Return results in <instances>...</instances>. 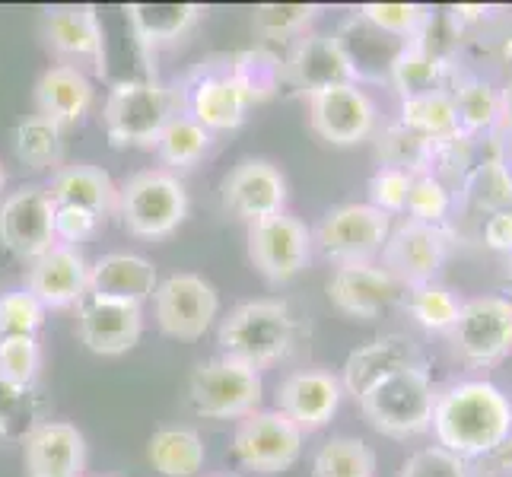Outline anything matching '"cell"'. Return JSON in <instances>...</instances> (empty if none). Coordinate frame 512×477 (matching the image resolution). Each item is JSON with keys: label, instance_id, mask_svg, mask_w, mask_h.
Listing matches in <instances>:
<instances>
[{"label": "cell", "instance_id": "1", "mask_svg": "<svg viewBox=\"0 0 512 477\" xmlns=\"http://www.w3.org/2000/svg\"><path fill=\"white\" fill-rule=\"evenodd\" d=\"M433 433L439 449L462 462L497 449L512 433V401L503 388L487 379H465L436 395Z\"/></svg>", "mask_w": 512, "mask_h": 477}, {"label": "cell", "instance_id": "2", "mask_svg": "<svg viewBox=\"0 0 512 477\" xmlns=\"http://www.w3.org/2000/svg\"><path fill=\"white\" fill-rule=\"evenodd\" d=\"M296 338V318L287 303L280 299H252L236 309L220 322L217 344L223 357L239 360L252 369H261L287 357Z\"/></svg>", "mask_w": 512, "mask_h": 477}, {"label": "cell", "instance_id": "3", "mask_svg": "<svg viewBox=\"0 0 512 477\" xmlns=\"http://www.w3.org/2000/svg\"><path fill=\"white\" fill-rule=\"evenodd\" d=\"M436 395L439 392L433 388L427 369L408 366L379 379L357 404L373 430L395 439H408L433 427Z\"/></svg>", "mask_w": 512, "mask_h": 477}, {"label": "cell", "instance_id": "4", "mask_svg": "<svg viewBox=\"0 0 512 477\" xmlns=\"http://www.w3.org/2000/svg\"><path fill=\"white\" fill-rule=\"evenodd\" d=\"M118 217L140 239H163L188 217V191L166 169H144L118 188Z\"/></svg>", "mask_w": 512, "mask_h": 477}, {"label": "cell", "instance_id": "5", "mask_svg": "<svg viewBox=\"0 0 512 477\" xmlns=\"http://www.w3.org/2000/svg\"><path fill=\"white\" fill-rule=\"evenodd\" d=\"M172 115V96L160 83L125 80L102 105V128L115 147H156Z\"/></svg>", "mask_w": 512, "mask_h": 477}, {"label": "cell", "instance_id": "6", "mask_svg": "<svg viewBox=\"0 0 512 477\" xmlns=\"http://www.w3.org/2000/svg\"><path fill=\"white\" fill-rule=\"evenodd\" d=\"M191 404L201 417L210 420H236L255 414L264 382L261 373L239 360L217 357L207 360L191 373Z\"/></svg>", "mask_w": 512, "mask_h": 477}, {"label": "cell", "instance_id": "7", "mask_svg": "<svg viewBox=\"0 0 512 477\" xmlns=\"http://www.w3.org/2000/svg\"><path fill=\"white\" fill-rule=\"evenodd\" d=\"M392 233V217L376 210L373 204H341L331 207L315 226V245L319 252L341 264H369Z\"/></svg>", "mask_w": 512, "mask_h": 477}, {"label": "cell", "instance_id": "8", "mask_svg": "<svg viewBox=\"0 0 512 477\" xmlns=\"http://www.w3.org/2000/svg\"><path fill=\"white\" fill-rule=\"evenodd\" d=\"M452 344L458 357L471 366H493L512 353V299L478 296L458 309L452 325Z\"/></svg>", "mask_w": 512, "mask_h": 477}, {"label": "cell", "instance_id": "9", "mask_svg": "<svg viewBox=\"0 0 512 477\" xmlns=\"http://www.w3.org/2000/svg\"><path fill=\"white\" fill-rule=\"evenodd\" d=\"M303 430L280 411H255L239 420L233 436V455L242 468L255 474H280L296 465L303 452Z\"/></svg>", "mask_w": 512, "mask_h": 477}, {"label": "cell", "instance_id": "10", "mask_svg": "<svg viewBox=\"0 0 512 477\" xmlns=\"http://www.w3.org/2000/svg\"><path fill=\"white\" fill-rule=\"evenodd\" d=\"M449 242L452 236L446 233V226L401 220L398 226H392V233H388L382 245V268L392 274L404 290L433 284L439 268H443L449 258Z\"/></svg>", "mask_w": 512, "mask_h": 477}, {"label": "cell", "instance_id": "11", "mask_svg": "<svg viewBox=\"0 0 512 477\" xmlns=\"http://www.w3.org/2000/svg\"><path fill=\"white\" fill-rule=\"evenodd\" d=\"M153 315L169 338L198 341L220 312L217 290L198 274H169L153 290Z\"/></svg>", "mask_w": 512, "mask_h": 477}, {"label": "cell", "instance_id": "12", "mask_svg": "<svg viewBox=\"0 0 512 477\" xmlns=\"http://www.w3.org/2000/svg\"><path fill=\"white\" fill-rule=\"evenodd\" d=\"M55 201L42 185H23L0 204V245L35 261L55 245Z\"/></svg>", "mask_w": 512, "mask_h": 477}, {"label": "cell", "instance_id": "13", "mask_svg": "<svg viewBox=\"0 0 512 477\" xmlns=\"http://www.w3.org/2000/svg\"><path fill=\"white\" fill-rule=\"evenodd\" d=\"M309 255H312L309 229L303 220L287 214V210L249 223V258L268 280L284 284V280L296 277L306 268Z\"/></svg>", "mask_w": 512, "mask_h": 477}, {"label": "cell", "instance_id": "14", "mask_svg": "<svg viewBox=\"0 0 512 477\" xmlns=\"http://www.w3.org/2000/svg\"><path fill=\"white\" fill-rule=\"evenodd\" d=\"M309 125L334 147H353L376 128V102L357 83L309 96Z\"/></svg>", "mask_w": 512, "mask_h": 477}, {"label": "cell", "instance_id": "15", "mask_svg": "<svg viewBox=\"0 0 512 477\" xmlns=\"http://www.w3.org/2000/svg\"><path fill=\"white\" fill-rule=\"evenodd\" d=\"M287 77L296 90L306 96L331 90V86H350L360 80L357 64L338 35H303L287 58Z\"/></svg>", "mask_w": 512, "mask_h": 477}, {"label": "cell", "instance_id": "16", "mask_svg": "<svg viewBox=\"0 0 512 477\" xmlns=\"http://www.w3.org/2000/svg\"><path fill=\"white\" fill-rule=\"evenodd\" d=\"M45 39L70 67L80 70V64H90L96 74H105V32L96 7L90 4L48 7Z\"/></svg>", "mask_w": 512, "mask_h": 477}, {"label": "cell", "instance_id": "17", "mask_svg": "<svg viewBox=\"0 0 512 477\" xmlns=\"http://www.w3.org/2000/svg\"><path fill=\"white\" fill-rule=\"evenodd\" d=\"M223 204L245 223L280 214L287 204V179L268 159H242L223 182Z\"/></svg>", "mask_w": 512, "mask_h": 477}, {"label": "cell", "instance_id": "18", "mask_svg": "<svg viewBox=\"0 0 512 477\" xmlns=\"http://www.w3.org/2000/svg\"><path fill=\"white\" fill-rule=\"evenodd\" d=\"M328 299L344 315L376 318L404 299V287L379 264H341L328 280Z\"/></svg>", "mask_w": 512, "mask_h": 477}, {"label": "cell", "instance_id": "19", "mask_svg": "<svg viewBox=\"0 0 512 477\" xmlns=\"http://www.w3.org/2000/svg\"><path fill=\"white\" fill-rule=\"evenodd\" d=\"M86 277H90V268H86L83 255L74 245L55 242L45 255L29 261L26 290L39 299L45 309H67L74 303H83Z\"/></svg>", "mask_w": 512, "mask_h": 477}, {"label": "cell", "instance_id": "20", "mask_svg": "<svg viewBox=\"0 0 512 477\" xmlns=\"http://www.w3.org/2000/svg\"><path fill=\"white\" fill-rule=\"evenodd\" d=\"M140 334H144V315L140 306L115 303V299L83 296L80 303V341L99 357H118L128 353Z\"/></svg>", "mask_w": 512, "mask_h": 477}, {"label": "cell", "instance_id": "21", "mask_svg": "<svg viewBox=\"0 0 512 477\" xmlns=\"http://www.w3.org/2000/svg\"><path fill=\"white\" fill-rule=\"evenodd\" d=\"M341 395L344 388L338 376L325 373V369H306V373H293L280 382L277 411L287 414L303 433H312L338 414Z\"/></svg>", "mask_w": 512, "mask_h": 477}, {"label": "cell", "instance_id": "22", "mask_svg": "<svg viewBox=\"0 0 512 477\" xmlns=\"http://www.w3.org/2000/svg\"><path fill=\"white\" fill-rule=\"evenodd\" d=\"M86 462L83 433L74 423L48 420L23 439V465L29 477H80Z\"/></svg>", "mask_w": 512, "mask_h": 477}, {"label": "cell", "instance_id": "23", "mask_svg": "<svg viewBox=\"0 0 512 477\" xmlns=\"http://www.w3.org/2000/svg\"><path fill=\"white\" fill-rule=\"evenodd\" d=\"M408 366H423L417 344L401 338V334H385V338H376L350 353L344 363L341 388L360 401L379 379L398 373V369H408Z\"/></svg>", "mask_w": 512, "mask_h": 477}, {"label": "cell", "instance_id": "24", "mask_svg": "<svg viewBox=\"0 0 512 477\" xmlns=\"http://www.w3.org/2000/svg\"><path fill=\"white\" fill-rule=\"evenodd\" d=\"M156 284H160V277H156V268L147 258L128 255V252H112V255H102L90 268V277H86V296L140 306L153 296Z\"/></svg>", "mask_w": 512, "mask_h": 477}, {"label": "cell", "instance_id": "25", "mask_svg": "<svg viewBox=\"0 0 512 477\" xmlns=\"http://www.w3.org/2000/svg\"><path fill=\"white\" fill-rule=\"evenodd\" d=\"M35 105L39 115L55 121L58 128L74 125L93 105V83L86 80L83 70L70 64H55L35 83Z\"/></svg>", "mask_w": 512, "mask_h": 477}, {"label": "cell", "instance_id": "26", "mask_svg": "<svg viewBox=\"0 0 512 477\" xmlns=\"http://www.w3.org/2000/svg\"><path fill=\"white\" fill-rule=\"evenodd\" d=\"M48 194L58 207H80L102 220L118 210V188L109 179V172H102L99 166H86V163L58 169L51 175Z\"/></svg>", "mask_w": 512, "mask_h": 477}, {"label": "cell", "instance_id": "27", "mask_svg": "<svg viewBox=\"0 0 512 477\" xmlns=\"http://www.w3.org/2000/svg\"><path fill=\"white\" fill-rule=\"evenodd\" d=\"M249 102V90L233 74H214L191 90V118L207 131H229L242 125Z\"/></svg>", "mask_w": 512, "mask_h": 477}, {"label": "cell", "instance_id": "28", "mask_svg": "<svg viewBox=\"0 0 512 477\" xmlns=\"http://www.w3.org/2000/svg\"><path fill=\"white\" fill-rule=\"evenodd\" d=\"M388 80H392V86L401 93V99L439 93L446 83V61L420 39L404 42L398 48V55L392 58V64H388Z\"/></svg>", "mask_w": 512, "mask_h": 477}, {"label": "cell", "instance_id": "29", "mask_svg": "<svg viewBox=\"0 0 512 477\" xmlns=\"http://www.w3.org/2000/svg\"><path fill=\"white\" fill-rule=\"evenodd\" d=\"M125 13H128L131 32L147 48H153V45H166L188 35L191 26L201 20L204 10L198 4H131Z\"/></svg>", "mask_w": 512, "mask_h": 477}, {"label": "cell", "instance_id": "30", "mask_svg": "<svg viewBox=\"0 0 512 477\" xmlns=\"http://www.w3.org/2000/svg\"><path fill=\"white\" fill-rule=\"evenodd\" d=\"M401 125L414 134H420L423 140H430L433 147H443L458 137H465L462 128H458L452 93H446V90L404 99L401 102Z\"/></svg>", "mask_w": 512, "mask_h": 477}, {"label": "cell", "instance_id": "31", "mask_svg": "<svg viewBox=\"0 0 512 477\" xmlns=\"http://www.w3.org/2000/svg\"><path fill=\"white\" fill-rule=\"evenodd\" d=\"M147 458L153 471L163 477H194L204 468V443L201 436L188 427H166L156 430L147 443Z\"/></svg>", "mask_w": 512, "mask_h": 477}, {"label": "cell", "instance_id": "32", "mask_svg": "<svg viewBox=\"0 0 512 477\" xmlns=\"http://www.w3.org/2000/svg\"><path fill=\"white\" fill-rule=\"evenodd\" d=\"M455 115L462 134H484L500 125V90L481 77H465L455 83Z\"/></svg>", "mask_w": 512, "mask_h": 477}, {"label": "cell", "instance_id": "33", "mask_svg": "<svg viewBox=\"0 0 512 477\" xmlns=\"http://www.w3.org/2000/svg\"><path fill=\"white\" fill-rule=\"evenodd\" d=\"M462 201L468 214H484V217L512 207V172L506 169L503 159H490V163L478 166L468 175Z\"/></svg>", "mask_w": 512, "mask_h": 477}, {"label": "cell", "instance_id": "34", "mask_svg": "<svg viewBox=\"0 0 512 477\" xmlns=\"http://www.w3.org/2000/svg\"><path fill=\"white\" fill-rule=\"evenodd\" d=\"M210 147V131L201 128L191 115H172L163 134L156 137V153L166 166L188 169L207 153Z\"/></svg>", "mask_w": 512, "mask_h": 477}, {"label": "cell", "instance_id": "35", "mask_svg": "<svg viewBox=\"0 0 512 477\" xmlns=\"http://www.w3.org/2000/svg\"><path fill=\"white\" fill-rule=\"evenodd\" d=\"M315 477H373L376 474V455L363 439L338 436L319 449L312 462Z\"/></svg>", "mask_w": 512, "mask_h": 477}, {"label": "cell", "instance_id": "36", "mask_svg": "<svg viewBox=\"0 0 512 477\" xmlns=\"http://www.w3.org/2000/svg\"><path fill=\"white\" fill-rule=\"evenodd\" d=\"M404 306L414 315V322L427 331H452L458 309H462V299H458L449 287L443 284H420L408 287L404 293Z\"/></svg>", "mask_w": 512, "mask_h": 477}, {"label": "cell", "instance_id": "37", "mask_svg": "<svg viewBox=\"0 0 512 477\" xmlns=\"http://www.w3.org/2000/svg\"><path fill=\"white\" fill-rule=\"evenodd\" d=\"M61 153L64 144H61V128L55 121L32 115L16 128V156L29 169H55L61 163Z\"/></svg>", "mask_w": 512, "mask_h": 477}, {"label": "cell", "instance_id": "38", "mask_svg": "<svg viewBox=\"0 0 512 477\" xmlns=\"http://www.w3.org/2000/svg\"><path fill=\"white\" fill-rule=\"evenodd\" d=\"M433 144L423 140L420 134L408 131L404 125L388 128L379 140V156H382V166H392L401 169L408 175H423V172H433Z\"/></svg>", "mask_w": 512, "mask_h": 477}, {"label": "cell", "instance_id": "39", "mask_svg": "<svg viewBox=\"0 0 512 477\" xmlns=\"http://www.w3.org/2000/svg\"><path fill=\"white\" fill-rule=\"evenodd\" d=\"M360 20L388 39L417 42L420 32L430 26V10L420 4H366L360 7Z\"/></svg>", "mask_w": 512, "mask_h": 477}, {"label": "cell", "instance_id": "40", "mask_svg": "<svg viewBox=\"0 0 512 477\" xmlns=\"http://www.w3.org/2000/svg\"><path fill=\"white\" fill-rule=\"evenodd\" d=\"M319 10L322 7L315 4H261L252 13V29L268 42L290 39V35L303 32L319 16Z\"/></svg>", "mask_w": 512, "mask_h": 477}, {"label": "cell", "instance_id": "41", "mask_svg": "<svg viewBox=\"0 0 512 477\" xmlns=\"http://www.w3.org/2000/svg\"><path fill=\"white\" fill-rule=\"evenodd\" d=\"M408 220L417 223H430V226H443L449 210H452V194L449 188L439 182V175L433 172H423L414 175L411 182V194H408Z\"/></svg>", "mask_w": 512, "mask_h": 477}, {"label": "cell", "instance_id": "42", "mask_svg": "<svg viewBox=\"0 0 512 477\" xmlns=\"http://www.w3.org/2000/svg\"><path fill=\"white\" fill-rule=\"evenodd\" d=\"M45 322V306L29 290L0 296V338H35Z\"/></svg>", "mask_w": 512, "mask_h": 477}, {"label": "cell", "instance_id": "43", "mask_svg": "<svg viewBox=\"0 0 512 477\" xmlns=\"http://www.w3.org/2000/svg\"><path fill=\"white\" fill-rule=\"evenodd\" d=\"M42 350L35 338H0V376L16 385H29L39 373Z\"/></svg>", "mask_w": 512, "mask_h": 477}, {"label": "cell", "instance_id": "44", "mask_svg": "<svg viewBox=\"0 0 512 477\" xmlns=\"http://www.w3.org/2000/svg\"><path fill=\"white\" fill-rule=\"evenodd\" d=\"M245 90H249V96L252 99H264V96H271L274 93V86H277V80H280V64H277V58H271V55H261V51H245V55H239L236 58V67L229 70Z\"/></svg>", "mask_w": 512, "mask_h": 477}, {"label": "cell", "instance_id": "45", "mask_svg": "<svg viewBox=\"0 0 512 477\" xmlns=\"http://www.w3.org/2000/svg\"><path fill=\"white\" fill-rule=\"evenodd\" d=\"M411 182H414V175L392 169V166H382L373 179H369V204L388 217L404 214V207H408V194H411Z\"/></svg>", "mask_w": 512, "mask_h": 477}, {"label": "cell", "instance_id": "46", "mask_svg": "<svg viewBox=\"0 0 512 477\" xmlns=\"http://www.w3.org/2000/svg\"><path fill=\"white\" fill-rule=\"evenodd\" d=\"M398 477H471V474H468V462H462V458L446 449L433 446V449L414 452L408 462H404Z\"/></svg>", "mask_w": 512, "mask_h": 477}, {"label": "cell", "instance_id": "47", "mask_svg": "<svg viewBox=\"0 0 512 477\" xmlns=\"http://www.w3.org/2000/svg\"><path fill=\"white\" fill-rule=\"evenodd\" d=\"M58 207V204H55ZM102 223V217L90 214V210L80 207H58L55 210V242L61 245H74L83 242L96 233V226Z\"/></svg>", "mask_w": 512, "mask_h": 477}, {"label": "cell", "instance_id": "48", "mask_svg": "<svg viewBox=\"0 0 512 477\" xmlns=\"http://www.w3.org/2000/svg\"><path fill=\"white\" fill-rule=\"evenodd\" d=\"M468 474L471 477H503V474H512V433L493 452H487L481 458H471Z\"/></svg>", "mask_w": 512, "mask_h": 477}, {"label": "cell", "instance_id": "49", "mask_svg": "<svg viewBox=\"0 0 512 477\" xmlns=\"http://www.w3.org/2000/svg\"><path fill=\"white\" fill-rule=\"evenodd\" d=\"M484 245L500 255H512V207L497 210L484 220Z\"/></svg>", "mask_w": 512, "mask_h": 477}, {"label": "cell", "instance_id": "50", "mask_svg": "<svg viewBox=\"0 0 512 477\" xmlns=\"http://www.w3.org/2000/svg\"><path fill=\"white\" fill-rule=\"evenodd\" d=\"M23 392H26L23 385H16L7 376H0V433L4 436L10 433V423L23 411V401H26Z\"/></svg>", "mask_w": 512, "mask_h": 477}, {"label": "cell", "instance_id": "51", "mask_svg": "<svg viewBox=\"0 0 512 477\" xmlns=\"http://www.w3.org/2000/svg\"><path fill=\"white\" fill-rule=\"evenodd\" d=\"M500 128L506 134H512V77L506 80V86L500 90Z\"/></svg>", "mask_w": 512, "mask_h": 477}, {"label": "cell", "instance_id": "52", "mask_svg": "<svg viewBox=\"0 0 512 477\" xmlns=\"http://www.w3.org/2000/svg\"><path fill=\"white\" fill-rule=\"evenodd\" d=\"M503 163H506V169L512 172V134H506V159H503Z\"/></svg>", "mask_w": 512, "mask_h": 477}, {"label": "cell", "instance_id": "53", "mask_svg": "<svg viewBox=\"0 0 512 477\" xmlns=\"http://www.w3.org/2000/svg\"><path fill=\"white\" fill-rule=\"evenodd\" d=\"M506 280H509V287H512V255H509V268H506Z\"/></svg>", "mask_w": 512, "mask_h": 477}, {"label": "cell", "instance_id": "54", "mask_svg": "<svg viewBox=\"0 0 512 477\" xmlns=\"http://www.w3.org/2000/svg\"><path fill=\"white\" fill-rule=\"evenodd\" d=\"M4 182H7V175H4V166H0V191H4Z\"/></svg>", "mask_w": 512, "mask_h": 477}, {"label": "cell", "instance_id": "55", "mask_svg": "<svg viewBox=\"0 0 512 477\" xmlns=\"http://www.w3.org/2000/svg\"><path fill=\"white\" fill-rule=\"evenodd\" d=\"M217 477H239V474H217Z\"/></svg>", "mask_w": 512, "mask_h": 477}, {"label": "cell", "instance_id": "56", "mask_svg": "<svg viewBox=\"0 0 512 477\" xmlns=\"http://www.w3.org/2000/svg\"><path fill=\"white\" fill-rule=\"evenodd\" d=\"M509 299H512V287H509Z\"/></svg>", "mask_w": 512, "mask_h": 477}, {"label": "cell", "instance_id": "57", "mask_svg": "<svg viewBox=\"0 0 512 477\" xmlns=\"http://www.w3.org/2000/svg\"><path fill=\"white\" fill-rule=\"evenodd\" d=\"M0 436H4V433H0Z\"/></svg>", "mask_w": 512, "mask_h": 477}]
</instances>
